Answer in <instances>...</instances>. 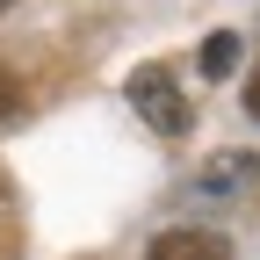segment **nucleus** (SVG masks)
Masks as SVG:
<instances>
[{
    "label": "nucleus",
    "instance_id": "nucleus-1",
    "mask_svg": "<svg viewBox=\"0 0 260 260\" xmlns=\"http://www.w3.org/2000/svg\"><path fill=\"white\" fill-rule=\"evenodd\" d=\"M123 94H130V109H138L159 138H181L188 130V94H181V80L167 73V65H145V73H130L123 80Z\"/></svg>",
    "mask_w": 260,
    "mask_h": 260
},
{
    "label": "nucleus",
    "instance_id": "nucleus-2",
    "mask_svg": "<svg viewBox=\"0 0 260 260\" xmlns=\"http://www.w3.org/2000/svg\"><path fill=\"white\" fill-rule=\"evenodd\" d=\"M152 260H232V253H224L217 232H188L181 224V232H159L152 239Z\"/></svg>",
    "mask_w": 260,
    "mask_h": 260
},
{
    "label": "nucleus",
    "instance_id": "nucleus-3",
    "mask_svg": "<svg viewBox=\"0 0 260 260\" xmlns=\"http://www.w3.org/2000/svg\"><path fill=\"white\" fill-rule=\"evenodd\" d=\"M232 65H239V37H232V29H217V37L203 44V80H224Z\"/></svg>",
    "mask_w": 260,
    "mask_h": 260
},
{
    "label": "nucleus",
    "instance_id": "nucleus-4",
    "mask_svg": "<svg viewBox=\"0 0 260 260\" xmlns=\"http://www.w3.org/2000/svg\"><path fill=\"white\" fill-rule=\"evenodd\" d=\"M29 116V94H22V80H8V73H0V130H8V123H22Z\"/></svg>",
    "mask_w": 260,
    "mask_h": 260
},
{
    "label": "nucleus",
    "instance_id": "nucleus-5",
    "mask_svg": "<svg viewBox=\"0 0 260 260\" xmlns=\"http://www.w3.org/2000/svg\"><path fill=\"white\" fill-rule=\"evenodd\" d=\"M246 116H260V65H253V80H246Z\"/></svg>",
    "mask_w": 260,
    "mask_h": 260
},
{
    "label": "nucleus",
    "instance_id": "nucleus-6",
    "mask_svg": "<svg viewBox=\"0 0 260 260\" xmlns=\"http://www.w3.org/2000/svg\"><path fill=\"white\" fill-rule=\"evenodd\" d=\"M8 8H15V0H0V15H8Z\"/></svg>",
    "mask_w": 260,
    "mask_h": 260
}]
</instances>
